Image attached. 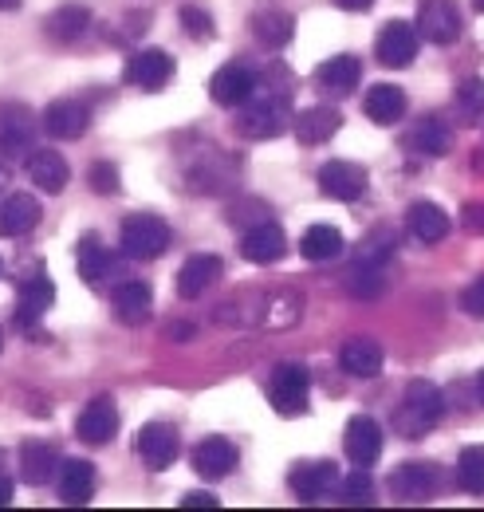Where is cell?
Returning a JSON list of instances; mask_svg holds the SVG:
<instances>
[{"instance_id":"cell-1","label":"cell","mask_w":484,"mask_h":512,"mask_svg":"<svg viewBox=\"0 0 484 512\" xmlns=\"http://www.w3.org/2000/svg\"><path fill=\"white\" fill-rule=\"evenodd\" d=\"M441 418H445V394L433 383H425V379H414V383L406 386L398 410H394V430H398L402 438L418 442V438H425Z\"/></svg>"},{"instance_id":"cell-2","label":"cell","mask_w":484,"mask_h":512,"mask_svg":"<svg viewBox=\"0 0 484 512\" xmlns=\"http://www.w3.org/2000/svg\"><path fill=\"white\" fill-rule=\"evenodd\" d=\"M119 241L122 253L130 256V260H158V256H166L174 233H170V225L158 213H134V217L122 221Z\"/></svg>"},{"instance_id":"cell-3","label":"cell","mask_w":484,"mask_h":512,"mask_svg":"<svg viewBox=\"0 0 484 512\" xmlns=\"http://www.w3.org/2000/svg\"><path fill=\"white\" fill-rule=\"evenodd\" d=\"M292 107H288V95H268V99H248L241 103V115H237V134L244 138H276L284 134L292 123Z\"/></svg>"},{"instance_id":"cell-4","label":"cell","mask_w":484,"mask_h":512,"mask_svg":"<svg viewBox=\"0 0 484 512\" xmlns=\"http://www.w3.org/2000/svg\"><path fill=\"white\" fill-rule=\"evenodd\" d=\"M307 394H311V375L303 363H280L268 379V402L276 414L296 418L307 410Z\"/></svg>"},{"instance_id":"cell-5","label":"cell","mask_w":484,"mask_h":512,"mask_svg":"<svg viewBox=\"0 0 484 512\" xmlns=\"http://www.w3.org/2000/svg\"><path fill=\"white\" fill-rule=\"evenodd\" d=\"M414 24H418V36L429 44H453L465 32V16L453 0H422Z\"/></svg>"},{"instance_id":"cell-6","label":"cell","mask_w":484,"mask_h":512,"mask_svg":"<svg viewBox=\"0 0 484 512\" xmlns=\"http://www.w3.org/2000/svg\"><path fill=\"white\" fill-rule=\"evenodd\" d=\"M138 457H142V465L146 469H154V473H162V469H170L174 461H178V430L174 426H166V422H146L142 430H138Z\"/></svg>"},{"instance_id":"cell-7","label":"cell","mask_w":484,"mask_h":512,"mask_svg":"<svg viewBox=\"0 0 484 512\" xmlns=\"http://www.w3.org/2000/svg\"><path fill=\"white\" fill-rule=\"evenodd\" d=\"M418 44H422V40H418V28H414V24L390 20V24L382 28L378 44H374V56H378L382 67H410L414 56H418Z\"/></svg>"},{"instance_id":"cell-8","label":"cell","mask_w":484,"mask_h":512,"mask_svg":"<svg viewBox=\"0 0 484 512\" xmlns=\"http://www.w3.org/2000/svg\"><path fill=\"white\" fill-rule=\"evenodd\" d=\"M119 430V410L111 398H91L83 406V414L75 418V438L87 442V446H107Z\"/></svg>"},{"instance_id":"cell-9","label":"cell","mask_w":484,"mask_h":512,"mask_svg":"<svg viewBox=\"0 0 484 512\" xmlns=\"http://www.w3.org/2000/svg\"><path fill=\"white\" fill-rule=\"evenodd\" d=\"M209 95L221 107H241L256 95V71L248 64H225L209 79Z\"/></svg>"},{"instance_id":"cell-10","label":"cell","mask_w":484,"mask_h":512,"mask_svg":"<svg viewBox=\"0 0 484 512\" xmlns=\"http://www.w3.org/2000/svg\"><path fill=\"white\" fill-rule=\"evenodd\" d=\"M319 190L335 201H359L366 190V170L359 162H347V158H335L319 170Z\"/></svg>"},{"instance_id":"cell-11","label":"cell","mask_w":484,"mask_h":512,"mask_svg":"<svg viewBox=\"0 0 484 512\" xmlns=\"http://www.w3.org/2000/svg\"><path fill=\"white\" fill-rule=\"evenodd\" d=\"M288 485H292V493L300 497V501H323L335 485H339V469L331 465V461H303L296 465L292 473H288Z\"/></svg>"},{"instance_id":"cell-12","label":"cell","mask_w":484,"mask_h":512,"mask_svg":"<svg viewBox=\"0 0 484 512\" xmlns=\"http://www.w3.org/2000/svg\"><path fill=\"white\" fill-rule=\"evenodd\" d=\"M284 253H288V237L276 221H260L241 237V256L252 264H276L284 260Z\"/></svg>"},{"instance_id":"cell-13","label":"cell","mask_w":484,"mask_h":512,"mask_svg":"<svg viewBox=\"0 0 484 512\" xmlns=\"http://www.w3.org/2000/svg\"><path fill=\"white\" fill-rule=\"evenodd\" d=\"M343 449H347V457H351L355 465L370 469V465L382 457V426H378L374 418H366V414H355V418L347 422Z\"/></svg>"},{"instance_id":"cell-14","label":"cell","mask_w":484,"mask_h":512,"mask_svg":"<svg viewBox=\"0 0 484 512\" xmlns=\"http://www.w3.org/2000/svg\"><path fill=\"white\" fill-rule=\"evenodd\" d=\"M170 75H174V60L162 48H142L126 64V79L134 87H142V91H162L170 83Z\"/></svg>"},{"instance_id":"cell-15","label":"cell","mask_w":484,"mask_h":512,"mask_svg":"<svg viewBox=\"0 0 484 512\" xmlns=\"http://www.w3.org/2000/svg\"><path fill=\"white\" fill-rule=\"evenodd\" d=\"M111 308H115V320L126 327H142L150 320V308H154V292L146 280H122L111 296Z\"/></svg>"},{"instance_id":"cell-16","label":"cell","mask_w":484,"mask_h":512,"mask_svg":"<svg viewBox=\"0 0 484 512\" xmlns=\"http://www.w3.org/2000/svg\"><path fill=\"white\" fill-rule=\"evenodd\" d=\"M87 127H91V111H87V103H79V99H56V103H48V111H44V130H48L52 138L71 142V138H83Z\"/></svg>"},{"instance_id":"cell-17","label":"cell","mask_w":484,"mask_h":512,"mask_svg":"<svg viewBox=\"0 0 484 512\" xmlns=\"http://www.w3.org/2000/svg\"><path fill=\"white\" fill-rule=\"evenodd\" d=\"M193 469L205 481H225L237 469V446L229 438H205L193 449Z\"/></svg>"},{"instance_id":"cell-18","label":"cell","mask_w":484,"mask_h":512,"mask_svg":"<svg viewBox=\"0 0 484 512\" xmlns=\"http://www.w3.org/2000/svg\"><path fill=\"white\" fill-rule=\"evenodd\" d=\"M221 272H225V268H221V256L197 253L182 264V272H178L174 288H178V296H182V300H197L201 292H209V284H217V280H221Z\"/></svg>"},{"instance_id":"cell-19","label":"cell","mask_w":484,"mask_h":512,"mask_svg":"<svg viewBox=\"0 0 484 512\" xmlns=\"http://www.w3.org/2000/svg\"><path fill=\"white\" fill-rule=\"evenodd\" d=\"M52 304H56V284H52L44 272L28 276V280L20 284V296H16V323H20V327H32Z\"/></svg>"},{"instance_id":"cell-20","label":"cell","mask_w":484,"mask_h":512,"mask_svg":"<svg viewBox=\"0 0 484 512\" xmlns=\"http://www.w3.org/2000/svg\"><path fill=\"white\" fill-rule=\"evenodd\" d=\"M390 485H394V493L402 501L422 505V501H429L437 493V469L429 461H406V465H398V473L390 477Z\"/></svg>"},{"instance_id":"cell-21","label":"cell","mask_w":484,"mask_h":512,"mask_svg":"<svg viewBox=\"0 0 484 512\" xmlns=\"http://www.w3.org/2000/svg\"><path fill=\"white\" fill-rule=\"evenodd\" d=\"M40 225V201L32 193H8L0 201V237H24Z\"/></svg>"},{"instance_id":"cell-22","label":"cell","mask_w":484,"mask_h":512,"mask_svg":"<svg viewBox=\"0 0 484 512\" xmlns=\"http://www.w3.org/2000/svg\"><path fill=\"white\" fill-rule=\"evenodd\" d=\"M56 469H60V457H56L52 442L32 438V442L20 446V481L24 485H48Z\"/></svg>"},{"instance_id":"cell-23","label":"cell","mask_w":484,"mask_h":512,"mask_svg":"<svg viewBox=\"0 0 484 512\" xmlns=\"http://www.w3.org/2000/svg\"><path fill=\"white\" fill-rule=\"evenodd\" d=\"M95 465L83 457H71L60 465V501L63 505H87L95 497Z\"/></svg>"},{"instance_id":"cell-24","label":"cell","mask_w":484,"mask_h":512,"mask_svg":"<svg viewBox=\"0 0 484 512\" xmlns=\"http://www.w3.org/2000/svg\"><path fill=\"white\" fill-rule=\"evenodd\" d=\"M363 111L370 123L394 127V123L406 115V95H402V87H394V83H374V87L366 91Z\"/></svg>"},{"instance_id":"cell-25","label":"cell","mask_w":484,"mask_h":512,"mask_svg":"<svg viewBox=\"0 0 484 512\" xmlns=\"http://www.w3.org/2000/svg\"><path fill=\"white\" fill-rule=\"evenodd\" d=\"M339 363H343V371L347 375H355V379H378L382 375V347L374 343V339H347L343 343V351H339Z\"/></svg>"},{"instance_id":"cell-26","label":"cell","mask_w":484,"mask_h":512,"mask_svg":"<svg viewBox=\"0 0 484 512\" xmlns=\"http://www.w3.org/2000/svg\"><path fill=\"white\" fill-rule=\"evenodd\" d=\"M343 127V115L335 107H307L303 115H296V138L303 146H323L331 142Z\"/></svg>"},{"instance_id":"cell-27","label":"cell","mask_w":484,"mask_h":512,"mask_svg":"<svg viewBox=\"0 0 484 512\" xmlns=\"http://www.w3.org/2000/svg\"><path fill=\"white\" fill-rule=\"evenodd\" d=\"M28 178L44 193H63V186L71 182V170H67L60 150H36L28 158Z\"/></svg>"},{"instance_id":"cell-28","label":"cell","mask_w":484,"mask_h":512,"mask_svg":"<svg viewBox=\"0 0 484 512\" xmlns=\"http://www.w3.org/2000/svg\"><path fill=\"white\" fill-rule=\"evenodd\" d=\"M315 79H319V87L331 91V95H351V91L359 87V79H363V64H359L355 56H331L327 64H319Z\"/></svg>"},{"instance_id":"cell-29","label":"cell","mask_w":484,"mask_h":512,"mask_svg":"<svg viewBox=\"0 0 484 512\" xmlns=\"http://www.w3.org/2000/svg\"><path fill=\"white\" fill-rule=\"evenodd\" d=\"M87 28H91V8H83V4H63V8H56V12L48 16V36H52L56 44H75V40H83Z\"/></svg>"},{"instance_id":"cell-30","label":"cell","mask_w":484,"mask_h":512,"mask_svg":"<svg viewBox=\"0 0 484 512\" xmlns=\"http://www.w3.org/2000/svg\"><path fill=\"white\" fill-rule=\"evenodd\" d=\"M79 276L87 280V284H103L107 276H111V268H115V256L107 253V245L95 237V233H87L83 241H79Z\"/></svg>"},{"instance_id":"cell-31","label":"cell","mask_w":484,"mask_h":512,"mask_svg":"<svg viewBox=\"0 0 484 512\" xmlns=\"http://www.w3.org/2000/svg\"><path fill=\"white\" fill-rule=\"evenodd\" d=\"M410 150H418L422 158H445L453 150V130L445 127L441 119H422L418 127L410 130Z\"/></svg>"},{"instance_id":"cell-32","label":"cell","mask_w":484,"mask_h":512,"mask_svg":"<svg viewBox=\"0 0 484 512\" xmlns=\"http://www.w3.org/2000/svg\"><path fill=\"white\" fill-rule=\"evenodd\" d=\"M410 233H414L422 245L445 241V237H449V217H445V209H437V205H429V201L410 205Z\"/></svg>"},{"instance_id":"cell-33","label":"cell","mask_w":484,"mask_h":512,"mask_svg":"<svg viewBox=\"0 0 484 512\" xmlns=\"http://www.w3.org/2000/svg\"><path fill=\"white\" fill-rule=\"evenodd\" d=\"M300 253H303V260H315V264L335 260V256H343V233H339L335 225H311V229L303 233Z\"/></svg>"},{"instance_id":"cell-34","label":"cell","mask_w":484,"mask_h":512,"mask_svg":"<svg viewBox=\"0 0 484 512\" xmlns=\"http://www.w3.org/2000/svg\"><path fill=\"white\" fill-rule=\"evenodd\" d=\"M252 32H256V40H260L264 48H284V44L292 40L296 24H292L288 12H260V16L252 20Z\"/></svg>"},{"instance_id":"cell-35","label":"cell","mask_w":484,"mask_h":512,"mask_svg":"<svg viewBox=\"0 0 484 512\" xmlns=\"http://www.w3.org/2000/svg\"><path fill=\"white\" fill-rule=\"evenodd\" d=\"M457 485L469 497H484V446L461 449V457H457Z\"/></svg>"},{"instance_id":"cell-36","label":"cell","mask_w":484,"mask_h":512,"mask_svg":"<svg viewBox=\"0 0 484 512\" xmlns=\"http://www.w3.org/2000/svg\"><path fill=\"white\" fill-rule=\"evenodd\" d=\"M453 99H457V111H461L469 123H473V119H481V115H484V79H481V75L461 79Z\"/></svg>"},{"instance_id":"cell-37","label":"cell","mask_w":484,"mask_h":512,"mask_svg":"<svg viewBox=\"0 0 484 512\" xmlns=\"http://www.w3.org/2000/svg\"><path fill=\"white\" fill-rule=\"evenodd\" d=\"M343 505L347 509H363V505H374V481L363 465L343 481Z\"/></svg>"},{"instance_id":"cell-38","label":"cell","mask_w":484,"mask_h":512,"mask_svg":"<svg viewBox=\"0 0 484 512\" xmlns=\"http://www.w3.org/2000/svg\"><path fill=\"white\" fill-rule=\"evenodd\" d=\"M300 308H303V300L300 296H292V292L272 296V300H268V316H264V323H268V327H288V323H296Z\"/></svg>"},{"instance_id":"cell-39","label":"cell","mask_w":484,"mask_h":512,"mask_svg":"<svg viewBox=\"0 0 484 512\" xmlns=\"http://www.w3.org/2000/svg\"><path fill=\"white\" fill-rule=\"evenodd\" d=\"M32 146V127L24 123V119H8L4 130H0V150L4 154H20V150H28Z\"/></svg>"},{"instance_id":"cell-40","label":"cell","mask_w":484,"mask_h":512,"mask_svg":"<svg viewBox=\"0 0 484 512\" xmlns=\"http://www.w3.org/2000/svg\"><path fill=\"white\" fill-rule=\"evenodd\" d=\"M182 24H185V32H189L193 40H209V36H213V16H209L205 8H197V4H185Z\"/></svg>"},{"instance_id":"cell-41","label":"cell","mask_w":484,"mask_h":512,"mask_svg":"<svg viewBox=\"0 0 484 512\" xmlns=\"http://www.w3.org/2000/svg\"><path fill=\"white\" fill-rule=\"evenodd\" d=\"M91 190L119 193V170H115L111 162H95V166H91Z\"/></svg>"},{"instance_id":"cell-42","label":"cell","mask_w":484,"mask_h":512,"mask_svg":"<svg viewBox=\"0 0 484 512\" xmlns=\"http://www.w3.org/2000/svg\"><path fill=\"white\" fill-rule=\"evenodd\" d=\"M461 308H465L473 320H484V276H477V280L461 292Z\"/></svg>"},{"instance_id":"cell-43","label":"cell","mask_w":484,"mask_h":512,"mask_svg":"<svg viewBox=\"0 0 484 512\" xmlns=\"http://www.w3.org/2000/svg\"><path fill=\"white\" fill-rule=\"evenodd\" d=\"M461 225H465L469 233H484V205H481V201L465 205V213H461Z\"/></svg>"},{"instance_id":"cell-44","label":"cell","mask_w":484,"mask_h":512,"mask_svg":"<svg viewBox=\"0 0 484 512\" xmlns=\"http://www.w3.org/2000/svg\"><path fill=\"white\" fill-rule=\"evenodd\" d=\"M182 509H217V497H209V493H189L182 501Z\"/></svg>"},{"instance_id":"cell-45","label":"cell","mask_w":484,"mask_h":512,"mask_svg":"<svg viewBox=\"0 0 484 512\" xmlns=\"http://www.w3.org/2000/svg\"><path fill=\"white\" fill-rule=\"evenodd\" d=\"M335 8H343V12H366L374 0H331Z\"/></svg>"},{"instance_id":"cell-46","label":"cell","mask_w":484,"mask_h":512,"mask_svg":"<svg viewBox=\"0 0 484 512\" xmlns=\"http://www.w3.org/2000/svg\"><path fill=\"white\" fill-rule=\"evenodd\" d=\"M8 505H12V481L0 477V509H8Z\"/></svg>"},{"instance_id":"cell-47","label":"cell","mask_w":484,"mask_h":512,"mask_svg":"<svg viewBox=\"0 0 484 512\" xmlns=\"http://www.w3.org/2000/svg\"><path fill=\"white\" fill-rule=\"evenodd\" d=\"M16 4H20V0H0V12H12Z\"/></svg>"},{"instance_id":"cell-48","label":"cell","mask_w":484,"mask_h":512,"mask_svg":"<svg viewBox=\"0 0 484 512\" xmlns=\"http://www.w3.org/2000/svg\"><path fill=\"white\" fill-rule=\"evenodd\" d=\"M477 394H481V402H484V371H481V379H477Z\"/></svg>"},{"instance_id":"cell-49","label":"cell","mask_w":484,"mask_h":512,"mask_svg":"<svg viewBox=\"0 0 484 512\" xmlns=\"http://www.w3.org/2000/svg\"><path fill=\"white\" fill-rule=\"evenodd\" d=\"M4 182H8V174H4V170H0V190H4Z\"/></svg>"},{"instance_id":"cell-50","label":"cell","mask_w":484,"mask_h":512,"mask_svg":"<svg viewBox=\"0 0 484 512\" xmlns=\"http://www.w3.org/2000/svg\"><path fill=\"white\" fill-rule=\"evenodd\" d=\"M473 4H477V12H484V0H473Z\"/></svg>"},{"instance_id":"cell-51","label":"cell","mask_w":484,"mask_h":512,"mask_svg":"<svg viewBox=\"0 0 484 512\" xmlns=\"http://www.w3.org/2000/svg\"><path fill=\"white\" fill-rule=\"evenodd\" d=\"M0 351H4V331H0Z\"/></svg>"},{"instance_id":"cell-52","label":"cell","mask_w":484,"mask_h":512,"mask_svg":"<svg viewBox=\"0 0 484 512\" xmlns=\"http://www.w3.org/2000/svg\"><path fill=\"white\" fill-rule=\"evenodd\" d=\"M0 272H4V264H0Z\"/></svg>"}]
</instances>
